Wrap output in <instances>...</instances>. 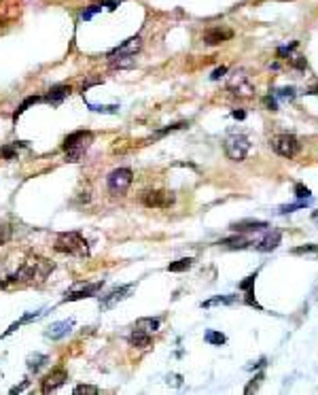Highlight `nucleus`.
<instances>
[{
    "label": "nucleus",
    "mask_w": 318,
    "mask_h": 395,
    "mask_svg": "<svg viewBox=\"0 0 318 395\" xmlns=\"http://www.w3.org/2000/svg\"><path fill=\"white\" fill-rule=\"evenodd\" d=\"M53 270V264L47 261L45 257H28L17 270L15 274L9 276V283H24V285H40L45 283L47 276Z\"/></svg>",
    "instance_id": "obj_1"
},
{
    "label": "nucleus",
    "mask_w": 318,
    "mask_h": 395,
    "mask_svg": "<svg viewBox=\"0 0 318 395\" xmlns=\"http://www.w3.org/2000/svg\"><path fill=\"white\" fill-rule=\"evenodd\" d=\"M94 143V134L89 130H79V132H72L66 136L62 149L66 151V160L68 162H81L83 155L89 151Z\"/></svg>",
    "instance_id": "obj_2"
},
{
    "label": "nucleus",
    "mask_w": 318,
    "mask_h": 395,
    "mask_svg": "<svg viewBox=\"0 0 318 395\" xmlns=\"http://www.w3.org/2000/svg\"><path fill=\"white\" fill-rule=\"evenodd\" d=\"M55 251L64 253V255H77V257H87L89 255V245L83 238L81 232H64L57 236Z\"/></svg>",
    "instance_id": "obj_3"
},
{
    "label": "nucleus",
    "mask_w": 318,
    "mask_h": 395,
    "mask_svg": "<svg viewBox=\"0 0 318 395\" xmlns=\"http://www.w3.org/2000/svg\"><path fill=\"white\" fill-rule=\"evenodd\" d=\"M223 149L231 162H242L251 151V140L244 134H231V136H227Z\"/></svg>",
    "instance_id": "obj_4"
},
{
    "label": "nucleus",
    "mask_w": 318,
    "mask_h": 395,
    "mask_svg": "<svg viewBox=\"0 0 318 395\" xmlns=\"http://www.w3.org/2000/svg\"><path fill=\"white\" fill-rule=\"evenodd\" d=\"M227 87L238 98H253L255 96V85H253L251 77L244 73V70H236V75H231Z\"/></svg>",
    "instance_id": "obj_5"
},
{
    "label": "nucleus",
    "mask_w": 318,
    "mask_h": 395,
    "mask_svg": "<svg viewBox=\"0 0 318 395\" xmlns=\"http://www.w3.org/2000/svg\"><path fill=\"white\" fill-rule=\"evenodd\" d=\"M132 181H134V172L129 170V168H117V170H112L106 179L108 189L115 195H123L127 191V187L132 185Z\"/></svg>",
    "instance_id": "obj_6"
},
{
    "label": "nucleus",
    "mask_w": 318,
    "mask_h": 395,
    "mask_svg": "<svg viewBox=\"0 0 318 395\" xmlns=\"http://www.w3.org/2000/svg\"><path fill=\"white\" fill-rule=\"evenodd\" d=\"M271 147L274 151H276L278 155H282V158H295V155L299 153L301 145H299V140L293 136V134H278V136H274L271 138Z\"/></svg>",
    "instance_id": "obj_7"
},
{
    "label": "nucleus",
    "mask_w": 318,
    "mask_h": 395,
    "mask_svg": "<svg viewBox=\"0 0 318 395\" xmlns=\"http://www.w3.org/2000/svg\"><path fill=\"white\" fill-rule=\"evenodd\" d=\"M174 200H176V195L166 189H153L142 195V204L149 208H170L174 204Z\"/></svg>",
    "instance_id": "obj_8"
},
{
    "label": "nucleus",
    "mask_w": 318,
    "mask_h": 395,
    "mask_svg": "<svg viewBox=\"0 0 318 395\" xmlns=\"http://www.w3.org/2000/svg\"><path fill=\"white\" fill-rule=\"evenodd\" d=\"M142 47V38L140 36H132V38H127L123 40L121 45H117L115 49L108 51V58L115 60V58H125V55H136Z\"/></svg>",
    "instance_id": "obj_9"
},
{
    "label": "nucleus",
    "mask_w": 318,
    "mask_h": 395,
    "mask_svg": "<svg viewBox=\"0 0 318 395\" xmlns=\"http://www.w3.org/2000/svg\"><path fill=\"white\" fill-rule=\"evenodd\" d=\"M231 36H234V30L216 26V28L206 30L204 36H201V40H204L206 45H221V43H225V40H231Z\"/></svg>",
    "instance_id": "obj_10"
},
{
    "label": "nucleus",
    "mask_w": 318,
    "mask_h": 395,
    "mask_svg": "<svg viewBox=\"0 0 318 395\" xmlns=\"http://www.w3.org/2000/svg\"><path fill=\"white\" fill-rule=\"evenodd\" d=\"M68 380V374L66 370H53L51 374L45 376V380H42V393H53L57 391L64 383Z\"/></svg>",
    "instance_id": "obj_11"
},
{
    "label": "nucleus",
    "mask_w": 318,
    "mask_h": 395,
    "mask_svg": "<svg viewBox=\"0 0 318 395\" xmlns=\"http://www.w3.org/2000/svg\"><path fill=\"white\" fill-rule=\"evenodd\" d=\"M132 289H134V285H123V287H119V289H112L108 295H104V298L100 300V306H102L104 310H106V308H112L117 302H121L123 298H127V293L132 291Z\"/></svg>",
    "instance_id": "obj_12"
},
{
    "label": "nucleus",
    "mask_w": 318,
    "mask_h": 395,
    "mask_svg": "<svg viewBox=\"0 0 318 395\" xmlns=\"http://www.w3.org/2000/svg\"><path fill=\"white\" fill-rule=\"evenodd\" d=\"M102 287H104V283H102V280H98V283H92V285H87V287L79 289V291L66 293V295H64V302H75V300H83V298H92V295H96Z\"/></svg>",
    "instance_id": "obj_13"
},
{
    "label": "nucleus",
    "mask_w": 318,
    "mask_h": 395,
    "mask_svg": "<svg viewBox=\"0 0 318 395\" xmlns=\"http://www.w3.org/2000/svg\"><path fill=\"white\" fill-rule=\"evenodd\" d=\"M269 225L265 221H259V219H244V221H236V223H231V230L234 232H263L267 230Z\"/></svg>",
    "instance_id": "obj_14"
},
{
    "label": "nucleus",
    "mask_w": 318,
    "mask_h": 395,
    "mask_svg": "<svg viewBox=\"0 0 318 395\" xmlns=\"http://www.w3.org/2000/svg\"><path fill=\"white\" fill-rule=\"evenodd\" d=\"M127 340H129V346H134V348H149L153 344V336L149 332H142V330L134 327V332L129 334Z\"/></svg>",
    "instance_id": "obj_15"
},
{
    "label": "nucleus",
    "mask_w": 318,
    "mask_h": 395,
    "mask_svg": "<svg viewBox=\"0 0 318 395\" xmlns=\"http://www.w3.org/2000/svg\"><path fill=\"white\" fill-rule=\"evenodd\" d=\"M280 238H282V234H280L278 230H274V232H269L265 238H261V240L255 245V249H257V251H263V253L274 251V249L280 245Z\"/></svg>",
    "instance_id": "obj_16"
},
{
    "label": "nucleus",
    "mask_w": 318,
    "mask_h": 395,
    "mask_svg": "<svg viewBox=\"0 0 318 395\" xmlns=\"http://www.w3.org/2000/svg\"><path fill=\"white\" fill-rule=\"evenodd\" d=\"M72 325H75V321L68 319V321H60V323H53V325L47 330V338H51V340H60V338H64Z\"/></svg>",
    "instance_id": "obj_17"
},
{
    "label": "nucleus",
    "mask_w": 318,
    "mask_h": 395,
    "mask_svg": "<svg viewBox=\"0 0 318 395\" xmlns=\"http://www.w3.org/2000/svg\"><path fill=\"white\" fill-rule=\"evenodd\" d=\"M70 92H72L70 85H55V87L49 90V94L42 98V100L49 102V104H60L66 96H70Z\"/></svg>",
    "instance_id": "obj_18"
},
{
    "label": "nucleus",
    "mask_w": 318,
    "mask_h": 395,
    "mask_svg": "<svg viewBox=\"0 0 318 395\" xmlns=\"http://www.w3.org/2000/svg\"><path fill=\"white\" fill-rule=\"evenodd\" d=\"M159 325H162V321L159 319H153V317H144V319H138L136 321V330H142V332H149V334H153V332H157L159 330Z\"/></svg>",
    "instance_id": "obj_19"
},
{
    "label": "nucleus",
    "mask_w": 318,
    "mask_h": 395,
    "mask_svg": "<svg viewBox=\"0 0 318 395\" xmlns=\"http://www.w3.org/2000/svg\"><path fill=\"white\" fill-rule=\"evenodd\" d=\"M219 245H223L227 249H244V247H248L253 243H248L246 238H242V236H234V238H225V240H221Z\"/></svg>",
    "instance_id": "obj_20"
},
{
    "label": "nucleus",
    "mask_w": 318,
    "mask_h": 395,
    "mask_svg": "<svg viewBox=\"0 0 318 395\" xmlns=\"http://www.w3.org/2000/svg\"><path fill=\"white\" fill-rule=\"evenodd\" d=\"M236 300H238L236 295H219V298H212V300L201 302V306H204V308H210V306H216V304H234Z\"/></svg>",
    "instance_id": "obj_21"
},
{
    "label": "nucleus",
    "mask_w": 318,
    "mask_h": 395,
    "mask_svg": "<svg viewBox=\"0 0 318 395\" xmlns=\"http://www.w3.org/2000/svg\"><path fill=\"white\" fill-rule=\"evenodd\" d=\"M191 266H193V259H191V257H185V259H178V261H174V264H170L168 270H170V272H185V270H189Z\"/></svg>",
    "instance_id": "obj_22"
},
{
    "label": "nucleus",
    "mask_w": 318,
    "mask_h": 395,
    "mask_svg": "<svg viewBox=\"0 0 318 395\" xmlns=\"http://www.w3.org/2000/svg\"><path fill=\"white\" fill-rule=\"evenodd\" d=\"M204 340H206L208 344H216V346H221V344H225V340H227V338H225L221 332L208 330V332H206V336H204Z\"/></svg>",
    "instance_id": "obj_23"
},
{
    "label": "nucleus",
    "mask_w": 318,
    "mask_h": 395,
    "mask_svg": "<svg viewBox=\"0 0 318 395\" xmlns=\"http://www.w3.org/2000/svg\"><path fill=\"white\" fill-rule=\"evenodd\" d=\"M47 361H49V357H47V355H38V353H36V355H32L30 359H28V368L34 370V372H38V370H40Z\"/></svg>",
    "instance_id": "obj_24"
},
{
    "label": "nucleus",
    "mask_w": 318,
    "mask_h": 395,
    "mask_svg": "<svg viewBox=\"0 0 318 395\" xmlns=\"http://www.w3.org/2000/svg\"><path fill=\"white\" fill-rule=\"evenodd\" d=\"M36 102H42V98H40V96H30V98H26V100H24V102L19 104V108L15 111V115H13V117H15V119H17V117L21 115V113H24V111H28V108H30L32 104H36Z\"/></svg>",
    "instance_id": "obj_25"
},
{
    "label": "nucleus",
    "mask_w": 318,
    "mask_h": 395,
    "mask_svg": "<svg viewBox=\"0 0 318 395\" xmlns=\"http://www.w3.org/2000/svg\"><path fill=\"white\" fill-rule=\"evenodd\" d=\"M293 193H295V198H299V200H310V198H312L310 187H306L303 183H297L295 189H293Z\"/></svg>",
    "instance_id": "obj_26"
},
{
    "label": "nucleus",
    "mask_w": 318,
    "mask_h": 395,
    "mask_svg": "<svg viewBox=\"0 0 318 395\" xmlns=\"http://www.w3.org/2000/svg\"><path fill=\"white\" fill-rule=\"evenodd\" d=\"M0 155H3L5 160H17V143L15 145H5L0 149Z\"/></svg>",
    "instance_id": "obj_27"
},
{
    "label": "nucleus",
    "mask_w": 318,
    "mask_h": 395,
    "mask_svg": "<svg viewBox=\"0 0 318 395\" xmlns=\"http://www.w3.org/2000/svg\"><path fill=\"white\" fill-rule=\"evenodd\" d=\"M75 395H98V387L94 385H79L75 387V391H72Z\"/></svg>",
    "instance_id": "obj_28"
},
{
    "label": "nucleus",
    "mask_w": 318,
    "mask_h": 395,
    "mask_svg": "<svg viewBox=\"0 0 318 395\" xmlns=\"http://www.w3.org/2000/svg\"><path fill=\"white\" fill-rule=\"evenodd\" d=\"M306 253H318V245H303L293 249V255H306Z\"/></svg>",
    "instance_id": "obj_29"
},
{
    "label": "nucleus",
    "mask_w": 318,
    "mask_h": 395,
    "mask_svg": "<svg viewBox=\"0 0 318 395\" xmlns=\"http://www.w3.org/2000/svg\"><path fill=\"white\" fill-rule=\"evenodd\" d=\"M306 206H308V200H303V202H297V204L282 206V208H280V213H293V210H297V208H306Z\"/></svg>",
    "instance_id": "obj_30"
},
{
    "label": "nucleus",
    "mask_w": 318,
    "mask_h": 395,
    "mask_svg": "<svg viewBox=\"0 0 318 395\" xmlns=\"http://www.w3.org/2000/svg\"><path fill=\"white\" fill-rule=\"evenodd\" d=\"M276 96L284 98V100H293V98H295V90H293V87H282V90L276 92Z\"/></svg>",
    "instance_id": "obj_31"
},
{
    "label": "nucleus",
    "mask_w": 318,
    "mask_h": 395,
    "mask_svg": "<svg viewBox=\"0 0 318 395\" xmlns=\"http://www.w3.org/2000/svg\"><path fill=\"white\" fill-rule=\"evenodd\" d=\"M261 380H263V376H261V374H257V376L253 378V383H251L246 389H244V393H253V391H257L259 385H261Z\"/></svg>",
    "instance_id": "obj_32"
},
{
    "label": "nucleus",
    "mask_w": 318,
    "mask_h": 395,
    "mask_svg": "<svg viewBox=\"0 0 318 395\" xmlns=\"http://www.w3.org/2000/svg\"><path fill=\"white\" fill-rule=\"evenodd\" d=\"M255 278H257V274H251V276H246V280H242V283H240V289H242V291H248V289H253V285H255Z\"/></svg>",
    "instance_id": "obj_33"
},
{
    "label": "nucleus",
    "mask_w": 318,
    "mask_h": 395,
    "mask_svg": "<svg viewBox=\"0 0 318 395\" xmlns=\"http://www.w3.org/2000/svg\"><path fill=\"white\" fill-rule=\"evenodd\" d=\"M98 11H102V5H94V7H89L87 11H83V19H89L92 15H94V13H98Z\"/></svg>",
    "instance_id": "obj_34"
},
{
    "label": "nucleus",
    "mask_w": 318,
    "mask_h": 395,
    "mask_svg": "<svg viewBox=\"0 0 318 395\" xmlns=\"http://www.w3.org/2000/svg\"><path fill=\"white\" fill-rule=\"evenodd\" d=\"M225 73H227V66H219V68H214V73L210 75V79H212V81H219Z\"/></svg>",
    "instance_id": "obj_35"
},
{
    "label": "nucleus",
    "mask_w": 318,
    "mask_h": 395,
    "mask_svg": "<svg viewBox=\"0 0 318 395\" xmlns=\"http://www.w3.org/2000/svg\"><path fill=\"white\" fill-rule=\"evenodd\" d=\"M293 66H295V68H306V58H301V55H295V58H293Z\"/></svg>",
    "instance_id": "obj_36"
},
{
    "label": "nucleus",
    "mask_w": 318,
    "mask_h": 395,
    "mask_svg": "<svg viewBox=\"0 0 318 395\" xmlns=\"http://www.w3.org/2000/svg\"><path fill=\"white\" fill-rule=\"evenodd\" d=\"M263 104H265V106H267L269 111H276V108H278V104H276V100H271V98H269V96H267V98H265V100H263Z\"/></svg>",
    "instance_id": "obj_37"
},
{
    "label": "nucleus",
    "mask_w": 318,
    "mask_h": 395,
    "mask_svg": "<svg viewBox=\"0 0 318 395\" xmlns=\"http://www.w3.org/2000/svg\"><path fill=\"white\" fill-rule=\"evenodd\" d=\"M246 304H251V306H255V308H261V306L257 304V300L253 298V291H251V289L246 291Z\"/></svg>",
    "instance_id": "obj_38"
},
{
    "label": "nucleus",
    "mask_w": 318,
    "mask_h": 395,
    "mask_svg": "<svg viewBox=\"0 0 318 395\" xmlns=\"http://www.w3.org/2000/svg\"><path fill=\"white\" fill-rule=\"evenodd\" d=\"M231 117H234V119H244V117H246V113H244V111H234V113H231Z\"/></svg>",
    "instance_id": "obj_39"
},
{
    "label": "nucleus",
    "mask_w": 318,
    "mask_h": 395,
    "mask_svg": "<svg viewBox=\"0 0 318 395\" xmlns=\"http://www.w3.org/2000/svg\"><path fill=\"white\" fill-rule=\"evenodd\" d=\"M9 283V276H5L3 272H0V287H3V285H7Z\"/></svg>",
    "instance_id": "obj_40"
},
{
    "label": "nucleus",
    "mask_w": 318,
    "mask_h": 395,
    "mask_svg": "<svg viewBox=\"0 0 318 395\" xmlns=\"http://www.w3.org/2000/svg\"><path fill=\"white\" fill-rule=\"evenodd\" d=\"M7 240V232H5V228H0V245H3Z\"/></svg>",
    "instance_id": "obj_41"
},
{
    "label": "nucleus",
    "mask_w": 318,
    "mask_h": 395,
    "mask_svg": "<svg viewBox=\"0 0 318 395\" xmlns=\"http://www.w3.org/2000/svg\"><path fill=\"white\" fill-rule=\"evenodd\" d=\"M312 219H314V221H318V210H314V213H312Z\"/></svg>",
    "instance_id": "obj_42"
},
{
    "label": "nucleus",
    "mask_w": 318,
    "mask_h": 395,
    "mask_svg": "<svg viewBox=\"0 0 318 395\" xmlns=\"http://www.w3.org/2000/svg\"><path fill=\"white\" fill-rule=\"evenodd\" d=\"M308 94H318V87H310V92Z\"/></svg>",
    "instance_id": "obj_43"
},
{
    "label": "nucleus",
    "mask_w": 318,
    "mask_h": 395,
    "mask_svg": "<svg viewBox=\"0 0 318 395\" xmlns=\"http://www.w3.org/2000/svg\"><path fill=\"white\" fill-rule=\"evenodd\" d=\"M102 3H108V0H102Z\"/></svg>",
    "instance_id": "obj_44"
}]
</instances>
